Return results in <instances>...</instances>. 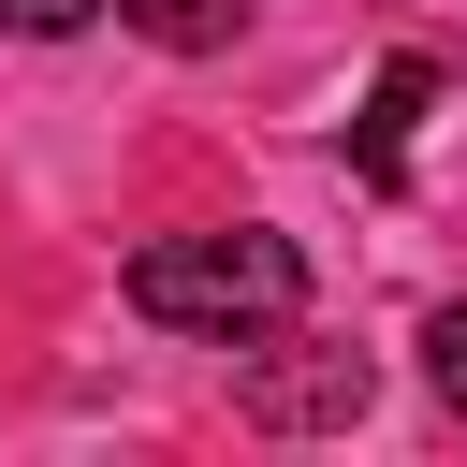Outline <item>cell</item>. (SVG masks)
<instances>
[{
	"label": "cell",
	"instance_id": "obj_4",
	"mask_svg": "<svg viewBox=\"0 0 467 467\" xmlns=\"http://www.w3.org/2000/svg\"><path fill=\"white\" fill-rule=\"evenodd\" d=\"M102 15H131L161 58H219V44L248 29V0H102Z\"/></svg>",
	"mask_w": 467,
	"mask_h": 467
},
{
	"label": "cell",
	"instance_id": "obj_2",
	"mask_svg": "<svg viewBox=\"0 0 467 467\" xmlns=\"http://www.w3.org/2000/svg\"><path fill=\"white\" fill-rule=\"evenodd\" d=\"M234 350H248V336H234ZM234 394H248V423L306 438V423H365V394H379V379H365V350H321V336H292V321H277V350H248V365H234Z\"/></svg>",
	"mask_w": 467,
	"mask_h": 467
},
{
	"label": "cell",
	"instance_id": "obj_6",
	"mask_svg": "<svg viewBox=\"0 0 467 467\" xmlns=\"http://www.w3.org/2000/svg\"><path fill=\"white\" fill-rule=\"evenodd\" d=\"M88 15H102V0H0V29H15V44H73Z\"/></svg>",
	"mask_w": 467,
	"mask_h": 467
},
{
	"label": "cell",
	"instance_id": "obj_1",
	"mask_svg": "<svg viewBox=\"0 0 467 467\" xmlns=\"http://www.w3.org/2000/svg\"><path fill=\"white\" fill-rule=\"evenodd\" d=\"M131 306L161 321V336H277L292 306H306V248L292 234H263V219H234V234H146L131 248Z\"/></svg>",
	"mask_w": 467,
	"mask_h": 467
},
{
	"label": "cell",
	"instance_id": "obj_5",
	"mask_svg": "<svg viewBox=\"0 0 467 467\" xmlns=\"http://www.w3.org/2000/svg\"><path fill=\"white\" fill-rule=\"evenodd\" d=\"M423 379H438V409L467 423V292H452V306L423 321Z\"/></svg>",
	"mask_w": 467,
	"mask_h": 467
},
{
	"label": "cell",
	"instance_id": "obj_3",
	"mask_svg": "<svg viewBox=\"0 0 467 467\" xmlns=\"http://www.w3.org/2000/svg\"><path fill=\"white\" fill-rule=\"evenodd\" d=\"M423 102H438V58H394V73L365 88V117H350V161H365L379 190L409 175V117H423Z\"/></svg>",
	"mask_w": 467,
	"mask_h": 467
}]
</instances>
